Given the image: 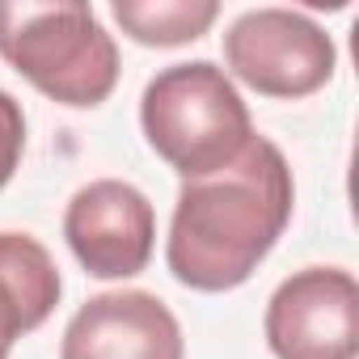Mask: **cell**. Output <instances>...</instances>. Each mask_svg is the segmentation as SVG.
I'll return each instance as SVG.
<instances>
[{"label": "cell", "mask_w": 359, "mask_h": 359, "mask_svg": "<svg viewBox=\"0 0 359 359\" xmlns=\"http://www.w3.org/2000/svg\"><path fill=\"white\" fill-rule=\"evenodd\" d=\"M140 127L148 148L182 173V182L224 169L258 135L233 76L212 60L161 68L140 97Z\"/></svg>", "instance_id": "cell-2"}, {"label": "cell", "mask_w": 359, "mask_h": 359, "mask_svg": "<svg viewBox=\"0 0 359 359\" xmlns=\"http://www.w3.org/2000/svg\"><path fill=\"white\" fill-rule=\"evenodd\" d=\"M110 13L140 47H182L212 30L220 5L216 0H114Z\"/></svg>", "instance_id": "cell-9"}, {"label": "cell", "mask_w": 359, "mask_h": 359, "mask_svg": "<svg viewBox=\"0 0 359 359\" xmlns=\"http://www.w3.org/2000/svg\"><path fill=\"white\" fill-rule=\"evenodd\" d=\"M64 237L85 275L131 279L152 262L156 212L140 187L118 182V177H97L68 199Z\"/></svg>", "instance_id": "cell-6"}, {"label": "cell", "mask_w": 359, "mask_h": 359, "mask_svg": "<svg viewBox=\"0 0 359 359\" xmlns=\"http://www.w3.org/2000/svg\"><path fill=\"white\" fill-rule=\"evenodd\" d=\"M0 60L72 110L102 106L118 85V47L89 5H0Z\"/></svg>", "instance_id": "cell-3"}, {"label": "cell", "mask_w": 359, "mask_h": 359, "mask_svg": "<svg viewBox=\"0 0 359 359\" xmlns=\"http://www.w3.org/2000/svg\"><path fill=\"white\" fill-rule=\"evenodd\" d=\"M60 266L43 241L26 233H0V342L13 346L39 330L60 304Z\"/></svg>", "instance_id": "cell-8"}, {"label": "cell", "mask_w": 359, "mask_h": 359, "mask_svg": "<svg viewBox=\"0 0 359 359\" xmlns=\"http://www.w3.org/2000/svg\"><path fill=\"white\" fill-rule=\"evenodd\" d=\"M292 165L266 135H254L237 161L187 177L169 220L165 262L191 292H233L275 250L292 220Z\"/></svg>", "instance_id": "cell-1"}, {"label": "cell", "mask_w": 359, "mask_h": 359, "mask_svg": "<svg viewBox=\"0 0 359 359\" xmlns=\"http://www.w3.org/2000/svg\"><path fill=\"white\" fill-rule=\"evenodd\" d=\"M9 351H13V346H5V342H0V359H9Z\"/></svg>", "instance_id": "cell-11"}, {"label": "cell", "mask_w": 359, "mask_h": 359, "mask_svg": "<svg viewBox=\"0 0 359 359\" xmlns=\"http://www.w3.org/2000/svg\"><path fill=\"white\" fill-rule=\"evenodd\" d=\"M224 64L254 93L296 102L330 85L338 47L296 9H250L224 34Z\"/></svg>", "instance_id": "cell-4"}, {"label": "cell", "mask_w": 359, "mask_h": 359, "mask_svg": "<svg viewBox=\"0 0 359 359\" xmlns=\"http://www.w3.org/2000/svg\"><path fill=\"white\" fill-rule=\"evenodd\" d=\"M26 152V114L13 93L0 89V191L13 182V173Z\"/></svg>", "instance_id": "cell-10"}, {"label": "cell", "mask_w": 359, "mask_h": 359, "mask_svg": "<svg viewBox=\"0 0 359 359\" xmlns=\"http://www.w3.org/2000/svg\"><path fill=\"white\" fill-rule=\"evenodd\" d=\"M266 346L275 359H355L359 287L342 266H304L287 275L266 304Z\"/></svg>", "instance_id": "cell-5"}, {"label": "cell", "mask_w": 359, "mask_h": 359, "mask_svg": "<svg viewBox=\"0 0 359 359\" xmlns=\"http://www.w3.org/2000/svg\"><path fill=\"white\" fill-rule=\"evenodd\" d=\"M60 359H187V342L161 296L131 287L85 300L64 330Z\"/></svg>", "instance_id": "cell-7"}]
</instances>
